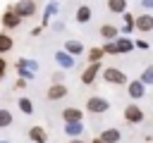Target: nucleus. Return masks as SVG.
<instances>
[{
  "instance_id": "c9c22d12",
  "label": "nucleus",
  "mask_w": 153,
  "mask_h": 143,
  "mask_svg": "<svg viewBox=\"0 0 153 143\" xmlns=\"http://www.w3.org/2000/svg\"><path fill=\"white\" fill-rule=\"evenodd\" d=\"M2 76H5V74H0V81H2Z\"/></svg>"
},
{
  "instance_id": "f8f14e48",
  "label": "nucleus",
  "mask_w": 153,
  "mask_h": 143,
  "mask_svg": "<svg viewBox=\"0 0 153 143\" xmlns=\"http://www.w3.org/2000/svg\"><path fill=\"white\" fill-rule=\"evenodd\" d=\"M112 41L117 43V52H131V50H134V41L127 38V33H124V36H117V38H112Z\"/></svg>"
},
{
  "instance_id": "a878e982",
  "label": "nucleus",
  "mask_w": 153,
  "mask_h": 143,
  "mask_svg": "<svg viewBox=\"0 0 153 143\" xmlns=\"http://www.w3.org/2000/svg\"><path fill=\"white\" fill-rule=\"evenodd\" d=\"M139 79H141L146 86H151V83H153V64H148V67L141 72V76H139Z\"/></svg>"
},
{
  "instance_id": "dca6fc26",
  "label": "nucleus",
  "mask_w": 153,
  "mask_h": 143,
  "mask_svg": "<svg viewBox=\"0 0 153 143\" xmlns=\"http://www.w3.org/2000/svg\"><path fill=\"white\" fill-rule=\"evenodd\" d=\"M100 138L105 143H120L122 133H120V129H105V131H100Z\"/></svg>"
},
{
  "instance_id": "5701e85b",
  "label": "nucleus",
  "mask_w": 153,
  "mask_h": 143,
  "mask_svg": "<svg viewBox=\"0 0 153 143\" xmlns=\"http://www.w3.org/2000/svg\"><path fill=\"white\" fill-rule=\"evenodd\" d=\"M91 19V7L88 5H79V10H76V21L79 24H86Z\"/></svg>"
},
{
  "instance_id": "f704fd0d",
  "label": "nucleus",
  "mask_w": 153,
  "mask_h": 143,
  "mask_svg": "<svg viewBox=\"0 0 153 143\" xmlns=\"http://www.w3.org/2000/svg\"><path fill=\"white\" fill-rule=\"evenodd\" d=\"M91 143H105V141H103V138H100V136H98V138H93V141H91Z\"/></svg>"
},
{
  "instance_id": "c756f323",
  "label": "nucleus",
  "mask_w": 153,
  "mask_h": 143,
  "mask_svg": "<svg viewBox=\"0 0 153 143\" xmlns=\"http://www.w3.org/2000/svg\"><path fill=\"white\" fill-rule=\"evenodd\" d=\"M7 72V62H5V57L0 55V74H5Z\"/></svg>"
},
{
  "instance_id": "9b49d317",
  "label": "nucleus",
  "mask_w": 153,
  "mask_h": 143,
  "mask_svg": "<svg viewBox=\"0 0 153 143\" xmlns=\"http://www.w3.org/2000/svg\"><path fill=\"white\" fill-rule=\"evenodd\" d=\"M29 138L33 143H48V131L43 126H31L29 129Z\"/></svg>"
},
{
  "instance_id": "72a5a7b5",
  "label": "nucleus",
  "mask_w": 153,
  "mask_h": 143,
  "mask_svg": "<svg viewBox=\"0 0 153 143\" xmlns=\"http://www.w3.org/2000/svg\"><path fill=\"white\" fill-rule=\"evenodd\" d=\"M67 143H86V141H84V138H79V136H74V138H69Z\"/></svg>"
},
{
  "instance_id": "f3484780",
  "label": "nucleus",
  "mask_w": 153,
  "mask_h": 143,
  "mask_svg": "<svg viewBox=\"0 0 153 143\" xmlns=\"http://www.w3.org/2000/svg\"><path fill=\"white\" fill-rule=\"evenodd\" d=\"M12 48H14V41H12V36H10L7 31H2V33H0V55L10 52Z\"/></svg>"
},
{
  "instance_id": "1a4fd4ad",
  "label": "nucleus",
  "mask_w": 153,
  "mask_h": 143,
  "mask_svg": "<svg viewBox=\"0 0 153 143\" xmlns=\"http://www.w3.org/2000/svg\"><path fill=\"white\" fill-rule=\"evenodd\" d=\"M55 62H57L62 69H72V67L76 64V57L69 55L67 50H57V52H55Z\"/></svg>"
},
{
  "instance_id": "39448f33",
  "label": "nucleus",
  "mask_w": 153,
  "mask_h": 143,
  "mask_svg": "<svg viewBox=\"0 0 153 143\" xmlns=\"http://www.w3.org/2000/svg\"><path fill=\"white\" fill-rule=\"evenodd\" d=\"M100 69H103V67H100V62H88V67L81 72V83H84V86L93 83V81H96V76L100 74Z\"/></svg>"
},
{
  "instance_id": "f257e3e1",
  "label": "nucleus",
  "mask_w": 153,
  "mask_h": 143,
  "mask_svg": "<svg viewBox=\"0 0 153 143\" xmlns=\"http://www.w3.org/2000/svg\"><path fill=\"white\" fill-rule=\"evenodd\" d=\"M100 74H103V81H108V83H112V86H122V83L129 81L127 74H124L122 69H117V67H105V69H100Z\"/></svg>"
},
{
  "instance_id": "7c9ffc66",
  "label": "nucleus",
  "mask_w": 153,
  "mask_h": 143,
  "mask_svg": "<svg viewBox=\"0 0 153 143\" xmlns=\"http://www.w3.org/2000/svg\"><path fill=\"white\" fill-rule=\"evenodd\" d=\"M24 86H26V79H22V76H19V79H17V83H14V88H24Z\"/></svg>"
},
{
  "instance_id": "4be33fe9",
  "label": "nucleus",
  "mask_w": 153,
  "mask_h": 143,
  "mask_svg": "<svg viewBox=\"0 0 153 143\" xmlns=\"http://www.w3.org/2000/svg\"><path fill=\"white\" fill-rule=\"evenodd\" d=\"M12 122H14L12 112H10L7 107H0V129H7V126H12Z\"/></svg>"
},
{
  "instance_id": "393cba45",
  "label": "nucleus",
  "mask_w": 153,
  "mask_h": 143,
  "mask_svg": "<svg viewBox=\"0 0 153 143\" xmlns=\"http://www.w3.org/2000/svg\"><path fill=\"white\" fill-rule=\"evenodd\" d=\"M17 105H19V110H22L24 114H31V112H33V102H31L29 98H19Z\"/></svg>"
},
{
  "instance_id": "9d476101",
  "label": "nucleus",
  "mask_w": 153,
  "mask_h": 143,
  "mask_svg": "<svg viewBox=\"0 0 153 143\" xmlns=\"http://www.w3.org/2000/svg\"><path fill=\"white\" fill-rule=\"evenodd\" d=\"M134 29H139L141 33L153 31V14H139V17L134 19Z\"/></svg>"
},
{
  "instance_id": "0eeeda50",
  "label": "nucleus",
  "mask_w": 153,
  "mask_h": 143,
  "mask_svg": "<svg viewBox=\"0 0 153 143\" xmlns=\"http://www.w3.org/2000/svg\"><path fill=\"white\" fill-rule=\"evenodd\" d=\"M67 86L62 83V81H53V86H48V100H62V98H67Z\"/></svg>"
},
{
  "instance_id": "20e7f679",
  "label": "nucleus",
  "mask_w": 153,
  "mask_h": 143,
  "mask_svg": "<svg viewBox=\"0 0 153 143\" xmlns=\"http://www.w3.org/2000/svg\"><path fill=\"white\" fill-rule=\"evenodd\" d=\"M127 93L131 100H141L146 95V83L141 79H134V81H127Z\"/></svg>"
},
{
  "instance_id": "aec40b11",
  "label": "nucleus",
  "mask_w": 153,
  "mask_h": 143,
  "mask_svg": "<svg viewBox=\"0 0 153 143\" xmlns=\"http://www.w3.org/2000/svg\"><path fill=\"white\" fill-rule=\"evenodd\" d=\"M62 50H67L69 55H74V57H76V55H81V52H84V45H81L79 41H67Z\"/></svg>"
},
{
  "instance_id": "2eb2a0df",
  "label": "nucleus",
  "mask_w": 153,
  "mask_h": 143,
  "mask_svg": "<svg viewBox=\"0 0 153 143\" xmlns=\"http://www.w3.org/2000/svg\"><path fill=\"white\" fill-rule=\"evenodd\" d=\"M17 72H19V76H22V79H29V81L33 79V69L29 67V60H24V57H22V60H17Z\"/></svg>"
},
{
  "instance_id": "bb28decb",
  "label": "nucleus",
  "mask_w": 153,
  "mask_h": 143,
  "mask_svg": "<svg viewBox=\"0 0 153 143\" xmlns=\"http://www.w3.org/2000/svg\"><path fill=\"white\" fill-rule=\"evenodd\" d=\"M100 48H103V52H105V55H120V52H117V43H115V41H108V43H103Z\"/></svg>"
},
{
  "instance_id": "f03ea898",
  "label": "nucleus",
  "mask_w": 153,
  "mask_h": 143,
  "mask_svg": "<svg viewBox=\"0 0 153 143\" xmlns=\"http://www.w3.org/2000/svg\"><path fill=\"white\" fill-rule=\"evenodd\" d=\"M108 110H110V100H105V98H100V95L86 98V112H91V114H103V112H108Z\"/></svg>"
},
{
  "instance_id": "e433bc0d",
  "label": "nucleus",
  "mask_w": 153,
  "mask_h": 143,
  "mask_svg": "<svg viewBox=\"0 0 153 143\" xmlns=\"http://www.w3.org/2000/svg\"><path fill=\"white\" fill-rule=\"evenodd\" d=\"M0 143H10V141H0Z\"/></svg>"
},
{
  "instance_id": "423d86ee",
  "label": "nucleus",
  "mask_w": 153,
  "mask_h": 143,
  "mask_svg": "<svg viewBox=\"0 0 153 143\" xmlns=\"http://www.w3.org/2000/svg\"><path fill=\"white\" fill-rule=\"evenodd\" d=\"M0 21H2V26H5L7 31H12V29H17V26L22 24V17L10 7V10H5V12H2V19H0Z\"/></svg>"
},
{
  "instance_id": "b1692460",
  "label": "nucleus",
  "mask_w": 153,
  "mask_h": 143,
  "mask_svg": "<svg viewBox=\"0 0 153 143\" xmlns=\"http://www.w3.org/2000/svg\"><path fill=\"white\" fill-rule=\"evenodd\" d=\"M122 14H124V24H122V33H131V31H134V19H136V17H134V14H129L127 10H124Z\"/></svg>"
},
{
  "instance_id": "ddd939ff",
  "label": "nucleus",
  "mask_w": 153,
  "mask_h": 143,
  "mask_svg": "<svg viewBox=\"0 0 153 143\" xmlns=\"http://www.w3.org/2000/svg\"><path fill=\"white\" fill-rule=\"evenodd\" d=\"M62 119L65 122H81L84 119V112L79 107H65L62 110Z\"/></svg>"
},
{
  "instance_id": "c85d7f7f",
  "label": "nucleus",
  "mask_w": 153,
  "mask_h": 143,
  "mask_svg": "<svg viewBox=\"0 0 153 143\" xmlns=\"http://www.w3.org/2000/svg\"><path fill=\"white\" fill-rule=\"evenodd\" d=\"M134 48H139V50H148V43H146L143 38H139V41H134Z\"/></svg>"
},
{
  "instance_id": "7ed1b4c3",
  "label": "nucleus",
  "mask_w": 153,
  "mask_h": 143,
  "mask_svg": "<svg viewBox=\"0 0 153 143\" xmlns=\"http://www.w3.org/2000/svg\"><path fill=\"white\" fill-rule=\"evenodd\" d=\"M12 10H14L22 19H26V17H33L38 7H36V0H19V2L12 5Z\"/></svg>"
},
{
  "instance_id": "4468645a",
  "label": "nucleus",
  "mask_w": 153,
  "mask_h": 143,
  "mask_svg": "<svg viewBox=\"0 0 153 143\" xmlns=\"http://www.w3.org/2000/svg\"><path fill=\"white\" fill-rule=\"evenodd\" d=\"M65 133H67L69 138L81 136V133H84V122H65Z\"/></svg>"
},
{
  "instance_id": "a211bd4d",
  "label": "nucleus",
  "mask_w": 153,
  "mask_h": 143,
  "mask_svg": "<svg viewBox=\"0 0 153 143\" xmlns=\"http://www.w3.org/2000/svg\"><path fill=\"white\" fill-rule=\"evenodd\" d=\"M57 10H60V5H57L55 0H53V2H48V7H45V12H43V24H41L43 29H48V21H50V17H53V14L57 12Z\"/></svg>"
},
{
  "instance_id": "2f4dec72",
  "label": "nucleus",
  "mask_w": 153,
  "mask_h": 143,
  "mask_svg": "<svg viewBox=\"0 0 153 143\" xmlns=\"http://www.w3.org/2000/svg\"><path fill=\"white\" fill-rule=\"evenodd\" d=\"M141 7H146V10H153V0H141Z\"/></svg>"
},
{
  "instance_id": "6ab92c4d",
  "label": "nucleus",
  "mask_w": 153,
  "mask_h": 143,
  "mask_svg": "<svg viewBox=\"0 0 153 143\" xmlns=\"http://www.w3.org/2000/svg\"><path fill=\"white\" fill-rule=\"evenodd\" d=\"M100 36H103L105 41H112V38H117L120 33H117V26H115V24H103V26H100Z\"/></svg>"
},
{
  "instance_id": "6e6552de",
  "label": "nucleus",
  "mask_w": 153,
  "mask_h": 143,
  "mask_svg": "<svg viewBox=\"0 0 153 143\" xmlns=\"http://www.w3.org/2000/svg\"><path fill=\"white\" fill-rule=\"evenodd\" d=\"M124 119H127L129 124H139V122H143V110L131 102V105L124 107Z\"/></svg>"
},
{
  "instance_id": "cd10ccee",
  "label": "nucleus",
  "mask_w": 153,
  "mask_h": 143,
  "mask_svg": "<svg viewBox=\"0 0 153 143\" xmlns=\"http://www.w3.org/2000/svg\"><path fill=\"white\" fill-rule=\"evenodd\" d=\"M103 55H105L103 48H91V50H88V62H100Z\"/></svg>"
},
{
  "instance_id": "473e14b6",
  "label": "nucleus",
  "mask_w": 153,
  "mask_h": 143,
  "mask_svg": "<svg viewBox=\"0 0 153 143\" xmlns=\"http://www.w3.org/2000/svg\"><path fill=\"white\" fill-rule=\"evenodd\" d=\"M62 79H65L62 72H55V74H53V81H62Z\"/></svg>"
},
{
  "instance_id": "412c9836",
  "label": "nucleus",
  "mask_w": 153,
  "mask_h": 143,
  "mask_svg": "<svg viewBox=\"0 0 153 143\" xmlns=\"http://www.w3.org/2000/svg\"><path fill=\"white\" fill-rule=\"evenodd\" d=\"M108 10L112 14H122L127 10V0H108Z\"/></svg>"
}]
</instances>
